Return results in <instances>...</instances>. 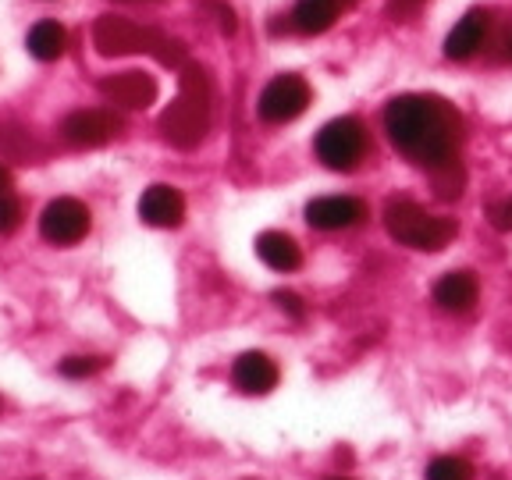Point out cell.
I'll list each match as a JSON object with an SVG mask.
<instances>
[{"instance_id":"obj_1","label":"cell","mask_w":512,"mask_h":480,"mask_svg":"<svg viewBox=\"0 0 512 480\" xmlns=\"http://www.w3.org/2000/svg\"><path fill=\"white\" fill-rule=\"evenodd\" d=\"M384 132L395 153H402L409 164L434 171L459 157L466 121L445 96L402 93L384 107Z\"/></svg>"},{"instance_id":"obj_2","label":"cell","mask_w":512,"mask_h":480,"mask_svg":"<svg viewBox=\"0 0 512 480\" xmlns=\"http://www.w3.org/2000/svg\"><path fill=\"white\" fill-rule=\"evenodd\" d=\"M210 114H214V93H210V75L200 64H185L178 75V96L164 107L157 128L164 143L178 150H196L210 132Z\"/></svg>"},{"instance_id":"obj_3","label":"cell","mask_w":512,"mask_h":480,"mask_svg":"<svg viewBox=\"0 0 512 480\" xmlns=\"http://www.w3.org/2000/svg\"><path fill=\"white\" fill-rule=\"evenodd\" d=\"M93 47L100 57H128V54H150L164 68L182 72L189 64V47L178 36L139 25L125 15H100L93 22Z\"/></svg>"},{"instance_id":"obj_4","label":"cell","mask_w":512,"mask_h":480,"mask_svg":"<svg viewBox=\"0 0 512 480\" xmlns=\"http://www.w3.org/2000/svg\"><path fill=\"white\" fill-rule=\"evenodd\" d=\"M384 228H388V235L395 242L420 249V253H441L459 232L456 217L431 214V210L420 207L409 196H392V200L384 203Z\"/></svg>"},{"instance_id":"obj_5","label":"cell","mask_w":512,"mask_h":480,"mask_svg":"<svg viewBox=\"0 0 512 480\" xmlns=\"http://www.w3.org/2000/svg\"><path fill=\"white\" fill-rule=\"evenodd\" d=\"M313 150H317V160L328 171H342V175H349V171L360 168L363 157H367L370 136H367V128H363L360 118L342 114V118H331L328 125L320 128Z\"/></svg>"},{"instance_id":"obj_6","label":"cell","mask_w":512,"mask_h":480,"mask_svg":"<svg viewBox=\"0 0 512 480\" xmlns=\"http://www.w3.org/2000/svg\"><path fill=\"white\" fill-rule=\"evenodd\" d=\"M310 100H313V89L303 75L281 72L264 86V93L256 100V114H260L267 125H288V121H296L299 114H306Z\"/></svg>"},{"instance_id":"obj_7","label":"cell","mask_w":512,"mask_h":480,"mask_svg":"<svg viewBox=\"0 0 512 480\" xmlns=\"http://www.w3.org/2000/svg\"><path fill=\"white\" fill-rule=\"evenodd\" d=\"M93 232V210L75 196H57L43 207L40 214V235L50 246H79L86 235Z\"/></svg>"},{"instance_id":"obj_8","label":"cell","mask_w":512,"mask_h":480,"mask_svg":"<svg viewBox=\"0 0 512 480\" xmlns=\"http://www.w3.org/2000/svg\"><path fill=\"white\" fill-rule=\"evenodd\" d=\"M125 132V121L114 107H82L61 121V139L75 150H96Z\"/></svg>"},{"instance_id":"obj_9","label":"cell","mask_w":512,"mask_h":480,"mask_svg":"<svg viewBox=\"0 0 512 480\" xmlns=\"http://www.w3.org/2000/svg\"><path fill=\"white\" fill-rule=\"evenodd\" d=\"M100 96L111 107H121V111H146V107L157 104V79L150 72H139V68L114 72L100 79Z\"/></svg>"},{"instance_id":"obj_10","label":"cell","mask_w":512,"mask_h":480,"mask_svg":"<svg viewBox=\"0 0 512 480\" xmlns=\"http://www.w3.org/2000/svg\"><path fill=\"white\" fill-rule=\"evenodd\" d=\"M367 221V203L360 196H317L306 203V224L317 232H349Z\"/></svg>"},{"instance_id":"obj_11","label":"cell","mask_w":512,"mask_h":480,"mask_svg":"<svg viewBox=\"0 0 512 480\" xmlns=\"http://www.w3.org/2000/svg\"><path fill=\"white\" fill-rule=\"evenodd\" d=\"M139 217L143 224L150 228H178L185 221V196L178 185H168V182H157L150 189H143L139 196Z\"/></svg>"},{"instance_id":"obj_12","label":"cell","mask_w":512,"mask_h":480,"mask_svg":"<svg viewBox=\"0 0 512 480\" xmlns=\"http://www.w3.org/2000/svg\"><path fill=\"white\" fill-rule=\"evenodd\" d=\"M232 381L242 395H267L278 388L281 370L267 352H242L232 363Z\"/></svg>"},{"instance_id":"obj_13","label":"cell","mask_w":512,"mask_h":480,"mask_svg":"<svg viewBox=\"0 0 512 480\" xmlns=\"http://www.w3.org/2000/svg\"><path fill=\"white\" fill-rule=\"evenodd\" d=\"M488 29H491L488 11L484 8L466 11L456 22V29L445 36V57L448 61H470V57L484 47V40H488Z\"/></svg>"},{"instance_id":"obj_14","label":"cell","mask_w":512,"mask_h":480,"mask_svg":"<svg viewBox=\"0 0 512 480\" xmlns=\"http://www.w3.org/2000/svg\"><path fill=\"white\" fill-rule=\"evenodd\" d=\"M0 157L15 160V164H40L47 150L32 136V128L22 125L15 114H0Z\"/></svg>"},{"instance_id":"obj_15","label":"cell","mask_w":512,"mask_h":480,"mask_svg":"<svg viewBox=\"0 0 512 480\" xmlns=\"http://www.w3.org/2000/svg\"><path fill=\"white\" fill-rule=\"evenodd\" d=\"M480 299V285L473 271H448L434 285V303L445 313H470Z\"/></svg>"},{"instance_id":"obj_16","label":"cell","mask_w":512,"mask_h":480,"mask_svg":"<svg viewBox=\"0 0 512 480\" xmlns=\"http://www.w3.org/2000/svg\"><path fill=\"white\" fill-rule=\"evenodd\" d=\"M256 256L278 274H292L303 267V249L288 232H260L256 235Z\"/></svg>"},{"instance_id":"obj_17","label":"cell","mask_w":512,"mask_h":480,"mask_svg":"<svg viewBox=\"0 0 512 480\" xmlns=\"http://www.w3.org/2000/svg\"><path fill=\"white\" fill-rule=\"evenodd\" d=\"M25 50L43 64L61 61L64 50H68V29H64L61 22H54V18H43V22L32 25L29 36H25Z\"/></svg>"},{"instance_id":"obj_18","label":"cell","mask_w":512,"mask_h":480,"mask_svg":"<svg viewBox=\"0 0 512 480\" xmlns=\"http://www.w3.org/2000/svg\"><path fill=\"white\" fill-rule=\"evenodd\" d=\"M338 8H342L338 0H296L292 25L303 36H320V32H328L338 22Z\"/></svg>"},{"instance_id":"obj_19","label":"cell","mask_w":512,"mask_h":480,"mask_svg":"<svg viewBox=\"0 0 512 480\" xmlns=\"http://www.w3.org/2000/svg\"><path fill=\"white\" fill-rule=\"evenodd\" d=\"M427 175H431L434 196H441V200H459V196H463L466 171H463V164H459V160H448V164L427 171Z\"/></svg>"},{"instance_id":"obj_20","label":"cell","mask_w":512,"mask_h":480,"mask_svg":"<svg viewBox=\"0 0 512 480\" xmlns=\"http://www.w3.org/2000/svg\"><path fill=\"white\" fill-rule=\"evenodd\" d=\"M424 477L427 480H473L477 470H473V463H466L463 456H438L427 463Z\"/></svg>"},{"instance_id":"obj_21","label":"cell","mask_w":512,"mask_h":480,"mask_svg":"<svg viewBox=\"0 0 512 480\" xmlns=\"http://www.w3.org/2000/svg\"><path fill=\"white\" fill-rule=\"evenodd\" d=\"M107 367L104 356H68V360H61V377H68V381H86V377H96L100 370Z\"/></svg>"},{"instance_id":"obj_22","label":"cell","mask_w":512,"mask_h":480,"mask_svg":"<svg viewBox=\"0 0 512 480\" xmlns=\"http://www.w3.org/2000/svg\"><path fill=\"white\" fill-rule=\"evenodd\" d=\"M25 221V203L18 200L15 192L0 196V235H15Z\"/></svg>"},{"instance_id":"obj_23","label":"cell","mask_w":512,"mask_h":480,"mask_svg":"<svg viewBox=\"0 0 512 480\" xmlns=\"http://www.w3.org/2000/svg\"><path fill=\"white\" fill-rule=\"evenodd\" d=\"M274 303H278V310H281V313H288V317H296V320H303V317H306L303 299H299L296 292H288V288H278V292H274Z\"/></svg>"},{"instance_id":"obj_24","label":"cell","mask_w":512,"mask_h":480,"mask_svg":"<svg viewBox=\"0 0 512 480\" xmlns=\"http://www.w3.org/2000/svg\"><path fill=\"white\" fill-rule=\"evenodd\" d=\"M491 224H495L498 232H512V196L491 207Z\"/></svg>"},{"instance_id":"obj_25","label":"cell","mask_w":512,"mask_h":480,"mask_svg":"<svg viewBox=\"0 0 512 480\" xmlns=\"http://www.w3.org/2000/svg\"><path fill=\"white\" fill-rule=\"evenodd\" d=\"M427 0H388V8L395 11V15H409V11L424 8Z\"/></svg>"},{"instance_id":"obj_26","label":"cell","mask_w":512,"mask_h":480,"mask_svg":"<svg viewBox=\"0 0 512 480\" xmlns=\"http://www.w3.org/2000/svg\"><path fill=\"white\" fill-rule=\"evenodd\" d=\"M217 25H221L224 36H232V32H235V11L232 8H217Z\"/></svg>"},{"instance_id":"obj_27","label":"cell","mask_w":512,"mask_h":480,"mask_svg":"<svg viewBox=\"0 0 512 480\" xmlns=\"http://www.w3.org/2000/svg\"><path fill=\"white\" fill-rule=\"evenodd\" d=\"M11 185H15V175H11V168H4V164H0V196H4V192H11Z\"/></svg>"},{"instance_id":"obj_28","label":"cell","mask_w":512,"mask_h":480,"mask_svg":"<svg viewBox=\"0 0 512 480\" xmlns=\"http://www.w3.org/2000/svg\"><path fill=\"white\" fill-rule=\"evenodd\" d=\"M502 54H505V57H509V61H512V29L505 32V40H502Z\"/></svg>"},{"instance_id":"obj_29","label":"cell","mask_w":512,"mask_h":480,"mask_svg":"<svg viewBox=\"0 0 512 480\" xmlns=\"http://www.w3.org/2000/svg\"><path fill=\"white\" fill-rule=\"evenodd\" d=\"M338 4H342V8H345V4H356V0H338Z\"/></svg>"},{"instance_id":"obj_30","label":"cell","mask_w":512,"mask_h":480,"mask_svg":"<svg viewBox=\"0 0 512 480\" xmlns=\"http://www.w3.org/2000/svg\"><path fill=\"white\" fill-rule=\"evenodd\" d=\"M328 480H349V477H328Z\"/></svg>"}]
</instances>
